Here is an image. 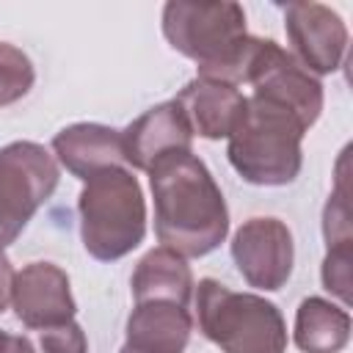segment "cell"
Wrapping results in <instances>:
<instances>
[{
	"label": "cell",
	"instance_id": "cell-1",
	"mask_svg": "<svg viewBox=\"0 0 353 353\" xmlns=\"http://www.w3.org/2000/svg\"><path fill=\"white\" fill-rule=\"evenodd\" d=\"M149 188L154 199V234L179 256H207L229 234L226 199L193 152H168L152 163Z\"/></svg>",
	"mask_w": 353,
	"mask_h": 353
},
{
	"label": "cell",
	"instance_id": "cell-2",
	"mask_svg": "<svg viewBox=\"0 0 353 353\" xmlns=\"http://www.w3.org/2000/svg\"><path fill=\"white\" fill-rule=\"evenodd\" d=\"M163 36L168 44L199 66L196 77L240 85L251 36L245 11L237 3H185L163 6Z\"/></svg>",
	"mask_w": 353,
	"mask_h": 353
},
{
	"label": "cell",
	"instance_id": "cell-3",
	"mask_svg": "<svg viewBox=\"0 0 353 353\" xmlns=\"http://www.w3.org/2000/svg\"><path fill=\"white\" fill-rule=\"evenodd\" d=\"M306 124L284 105L245 97L243 113L229 135V163L251 185L281 188L298 179L303 165L301 141Z\"/></svg>",
	"mask_w": 353,
	"mask_h": 353
},
{
	"label": "cell",
	"instance_id": "cell-4",
	"mask_svg": "<svg viewBox=\"0 0 353 353\" xmlns=\"http://www.w3.org/2000/svg\"><path fill=\"white\" fill-rule=\"evenodd\" d=\"M80 240L99 262H116L143 243L146 201L138 176L127 165L105 168L83 182Z\"/></svg>",
	"mask_w": 353,
	"mask_h": 353
},
{
	"label": "cell",
	"instance_id": "cell-5",
	"mask_svg": "<svg viewBox=\"0 0 353 353\" xmlns=\"http://www.w3.org/2000/svg\"><path fill=\"white\" fill-rule=\"evenodd\" d=\"M196 320L221 353L287 350V323L279 306L254 292H234L215 279L196 284Z\"/></svg>",
	"mask_w": 353,
	"mask_h": 353
},
{
	"label": "cell",
	"instance_id": "cell-6",
	"mask_svg": "<svg viewBox=\"0 0 353 353\" xmlns=\"http://www.w3.org/2000/svg\"><path fill=\"white\" fill-rule=\"evenodd\" d=\"M61 179L55 157L33 141L0 149V248L11 245Z\"/></svg>",
	"mask_w": 353,
	"mask_h": 353
},
{
	"label": "cell",
	"instance_id": "cell-7",
	"mask_svg": "<svg viewBox=\"0 0 353 353\" xmlns=\"http://www.w3.org/2000/svg\"><path fill=\"white\" fill-rule=\"evenodd\" d=\"M243 83L254 88V97L290 108L306 124V130L323 113V83L273 39L251 36Z\"/></svg>",
	"mask_w": 353,
	"mask_h": 353
},
{
	"label": "cell",
	"instance_id": "cell-8",
	"mask_svg": "<svg viewBox=\"0 0 353 353\" xmlns=\"http://www.w3.org/2000/svg\"><path fill=\"white\" fill-rule=\"evenodd\" d=\"M232 259L248 287L276 292L292 273V232L279 218H248L232 237Z\"/></svg>",
	"mask_w": 353,
	"mask_h": 353
},
{
	"label": "cell",
	"instance_id": "cell-9",
	"mask_svg": "<svg viewBox=\"0 0 353 353\" xmlns=\"http://www.w3.org/2000/svg\"><path fill=\"white\" fill-rule=\"evenodd\" d=\"M284 30L295 50V61L312 74H331L347 52V25L323 3H287Z\"/></svg>",
	"mask_w": 353,
	"mask_h": 353
},
{
	"label": "cell",
	"instance_id": "cell-10",
	"mask_svg": "<svg viewBox=\"0 0 353 353\" xmlns=\"http://www.w3.org/2000/svg\"><path fill=\"white\" fill-rule=\"evenodd\" d=\"M11 306L25 328L39 331L66 325L77 312L69 276L55 262H30L19 273H14Z\"/></svg>",
	"mask_w": 353,
	"mask_h": 353
},
{
	"label": "cell",
	"instance_id": "cell-11",
	"mask_svg": "<svg viewBox=\"0 0 353 353\" xmlns=\"http://www.w3.org/2000/svg\"><path fill=\"white\" fill-rule=\"evenodd\" d=\"M124 160L138 171H149L168 152H193V130L174 99L141 113L121 132Z\"/></svg>",
	"mask_w": 353,
	"mask_h": 353
},
{
	"label": "cell",
	"instance_id": "cell-12",
	"mask_svg": "<svg viewBox=\"0 0 353 353\" xmlns=\"http://www.w3.org/2000/svg\"><path fill=\"white\" fill-rule=\"evenodd\" d=\"M174 102L185 113L193 135H201L207 141H221V138L232 135V130L243 113L245 97L232 83L193 77L174 97Z\"/></svg>",
	"mask_w": 353,
	"mask_h": 353
},
{
	"label": "cell",
	"instance_id": "cell-13",
	"mask_svg": "<svg viewBox=\"0 0 353 353\" xmlns=\"http://www.w3.org/2000/svg\"><path fill=\"white\" fill-rule=\"evenodd\" d=\"M52 152L58 163L83 182L105 168L127 165L121 132L108 124H94V121L69 124L61 132H55Z\"/></svg>",
	"mask_w": 353,
	"mask_h": 353
},
{
	"label": "cell",
	"instance_id": "cell-14",
	"mask_svg": "<svg viewBox=\"0 0 353 353\" xmlns=\"http://www.w3.org/2000/svg\"><path fill=\"white\" fill-rule=\"evenodd\" d=\"M193 331L188 306L174 301H141L127 317L124 347L135 353H182Z\"/></svg>",
	"mask_w": 353,
	"mask_h": 353
},
{
	"label": "cell",
	"instance_id": "cell-15",
	"mask_svg": "<svg viewBox=\"0 0 353 353\" xmlns=\"http://www.w3.org/2000/svg\"><path fill=\"white\" fill-rule=\"evenodd\" d=\"M132 298L141 301H174L179 306H188L193 295V273L185 262V256L174 254L171 248H152L132 270Z\"/></svg>",
	"mask_w": 353,
	"mask_h": 353
},
{
	"label": "cell",
	"instance_id": "cell-16",
	"mask_svg": "<svg viewBox=\"0 0 353 353\" xmlns=\"http://www.w3.org/2000/svg\"><path fill=\"white\" fill-rule=\"evenodd\" d=\"M350 342L347 309L325 298H303L295 312V345L303 353H339Z\"/></svg>",
	"mask_w": 353,
	"mask_h": 353
},
{
	"label": "cell",
	"instance_id": "cell-17",
	"mask_svg": "<svg viewBox=\"0 0 353 353\" xmlns=\"http://www.w3.org/2000/svg\"><path fill=\"white\" fill-rule=\"evenodd\" d=\"M33 80L36 72L30 58L19 47L0 41V108L22 99L33 88Z\"/></svg>",
	"mask_w": 353,
	"mask_h": 353
},
{
	"label": "cell",
	"instance_id": "cell-18",
	"mask_svg": "<svg viewBox=\"0 0 353 353\" xmlns=\"http://www.w3.org/2000/svg\"><path fill=\"white\" fill-rule=\"evenodd\" d=\"M350 262H353V245H334L325 248L323 259V287L334 292L342 303L350 301Z\"/></svg>",
	"mask_w": 353,
	"mask_h": 353
},
{
	"label": "cell",
	"instance_id": "cell-19",
	"mask_svg": "<svg viewBox=\"0 0 353 353\" xmlns=\"http://www.w3.org/2000/svg\"><path fill=\"white\" fill-rule=\"evenodd\" d=\"M36 353H88L85 331L74 320L66 323V325L47 328L39 336V350Z\"/></svg>",
	"mask_w": 353,
	"mask_h": 353
},
{
	"label": "cell",
	"instance_id": "cell-20",
	"mask_svg": "<svg viewBox=\"0 0 353 353\" xmlns=\"http://www.w3.org/2000/svg\"><path fill=\"white\" fill-rule=\"evenodd\" d=\"M11 287H14V268H11V259L6 256V251L0 248V312H6V306L11 301Z\"/></svg>",
	"mask_w": 353,
	"mask_h": 353
},
{
	"label": "cell",
	"instance_id": "cell-21",
	"mask_svg": "<svg viewBox=\"0 0 353 353\" xmlns=\"http://www.w3.org/2000/svg\"><path fill=\"white\" fill-rule=\"evenodd\" d=\"M0 353H36L33 342L19 334H8L0 328Z\"/></svg>",
	"mask_w": 353,
	"mask_h": 353
},
{
	"label": "cell",
	"instance_id": "cell-22",
	"mask_svg": "<svg viewBox=\"0 0 353 353\" xmlns=\"http://www.w3.org/2000/svg\"><path fill=\"white\" fill-rule=\"evenodd\" d=\"M119 353H135V350H130V347H124V345H121V350H119Z\"/></svg>",
	"mask_w": 353,
	"mask_h": 353
}]
</instances>
